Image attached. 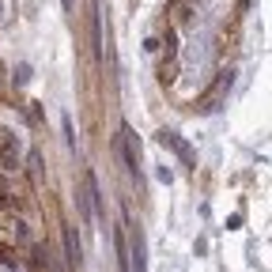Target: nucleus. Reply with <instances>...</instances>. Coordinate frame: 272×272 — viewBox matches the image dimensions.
I'll list each match as a JSON object with an SVG mask.
<instances>
[{"label":"nucleus","mask_w":272,"mask_h":272,"mask_svg":"<svg viewBox=\"0 0 272 272\" xmlns=\"http://www.w3.org/2000/svg\"><path fill=\"white\" fill-rule=\"evenodd\" d=\"M132 268H136V272H148V246H144L140 227L132 231Z\"/></svg>","instance_id":"nucleus-1"},{"label":"nucleus","mask_w":272,"mask_h":272,"mask_svg":"<svg viewBox=\"0 0 272 272\" xmlns=\"http://www.w3.org/2000/svg\"><path fill=\"white\" fill-rule=\"evenodd\" d=\"M159 140H163V148H167V144H170V148L178 151V155H182V159H186V163H193V151H189L186 144L178 140V132H159Z\"/></svg>","instance_id":"nucleus-3"},{"label":"nucleus","mask_w":272,"mask_h":272,"mask_svg":"<svg viewBox=\"0 0 272 272\" xmlns=\"http://www.w3.org/2000/svg\"><path fill=\"white\" fill-rule=\"evenodd\" d=\"M64 8H72V0H64Z\"/></svg>","instance_id":"nucleus-7"},{"label":"nucleus","mask_w":272,"mask_h":272,"mask_svg":"<svg viewBox=\"0 0 272 272\" xmlns=\"http://www.w3.org/2000/svg\"><path fill=\"white\" fill-rule=\"evenodd\" d=\"M0 261H12V250L8 246H0Z\"/></svg>","instance_id":"nucleus-6"},{"label":"nucleus","mask_w":272,"mask_h":272,"mask_svg":"<svg viewBox=\"0 0 272 272\" xmlns=\"http://www.w3.org/2000/svg\"><path fill=\"white\" fill-rule=\"evenodd\" d=\"M31 268H34V272H50V257H46L38 246L31 250Z\"/></svg>","instance_id":"nucleus-5"},{"label":"nucleus","mask_w":272,"mask_h":272,"mask_svg":"<svg viewBox=\"0 0 272 272\" xmlns=\"http://www.w3.org/2000/svg\"><path fill=\"white\" fill-rule=\"evenodd\" d=\"M64 246H68V261H72V265H80V242H76V235H72V227L64 231Z\"/></svg>","instance_id":"nucleus-4"},{"label":"nucleus","mask_w":272,"mask_h":272,"mask_svg":"<svg viewBox=\"0 0 272 272\" xmlns=\"http://www.w3.org/2000/svg\"><path fill=\"white\" fill-rule=\"evenodd\" d=\"M121 136H125V163L136 170V163H140V140H136L129 129H121Z\"/></svg>","instance_id":"nucleus-2"}]
</instances>
